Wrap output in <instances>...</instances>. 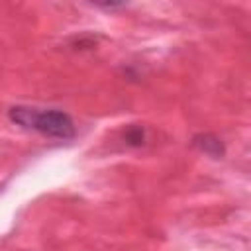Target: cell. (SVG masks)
<instances>
[{"label":"cell","instance_id":"obj_1","mask_svg":"<svg viewBox=\"0 0 251 251\" xmlns=\"http://www.w3.org/2000/svg\"><path fill=\"white\" fill-rule=\"evenodd\" d=\"M10 122L33 129L41 135L55 139H71L76 133L73 118L63 110H41L31 106H14L8 110Z\"/></svg>","mask_w":251,"mask_h":251},{"label":"cell","instance_id":"obj_3","mask_svg":"<svg viewBox=\"0 0 251 251\" xmlns=\"http://www.w3.org/2000/svg\"><path fill=\"white\" fill-rule=\"evenodd\" d=\"M124 137H126V143H127V145L139 147V145H143V141H145V131H143V127H139V126H131V127L126 129Z\"/></svg>","mask_w":251,"mask_h":251},{"label":"cell","instance_id":"obj_2","mask_svg":"<svg viewBox=\"0 0 251 251\" xmlns=\"http://www.w3.org/2000/svg\"><path fill=\"white\" fill-rule=\"evenodd\" d=\"M192 145L202 151L204 155H210L214 159H222L226 155V147H224V141L214 135V133H196L192 137Z\"/></svg>","mask_w":251,"mask_h":251}]
</instances>
